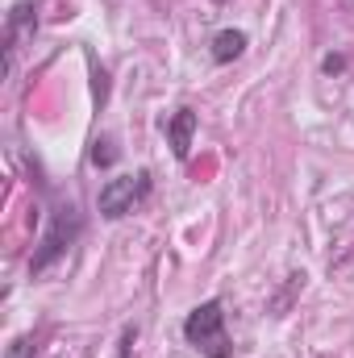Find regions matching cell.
I'll return each mask as SVG.
<instances>
[{
    "instance_id": "obj_1",
    "label": "cell",
    "mask_w": 354,
    "mask_h": 358,
    "mask_svg": "<svg viewBox=\"0 0 354 358\" xmlns=\"http://www.w3.org/2000/svg\"><path fill=\"white\" fill-rule=\"evenodd\" d=\"M183 338L200 350L204 358H229L234 342L225 338V304L221 300H204L187 313L183 321Z\"/></svg>"
},
{
    "instance_id": "obj_2",
    "label": "cell",
    "mask_w": 354,
    "mask_h": 358,
    "mask_svg": "<svg viewBox=\"0 0 354 358\" xmlns=\"http://www.w3.org/2000/svg\"><path fill=\"white\" fill-rule=\"evenodd\" d=\"M150 196V171H134V176H117L108 179L96 196V208L104 221H121L125 213H134L142 200Z\"/></svg>"
},
{
    "instance_id": "obj_3",
    "label": "cell",
    "mask_w": 354,
    "mask_h": 358,
    "mask_svg": "<svg viewBox=\"0 0 354 358\" xmlns=\"http://www.w3.org/2000/svg\"><path fill=\"white\" fill-rule=\"evenodd\" d=\"M80 238V213L71 208V204H63V208H55V221H50V229H46V238H42V246H38V255L29 259V271L38 275V271H46L71 242Z\"/></svg>"
},
{
    "instance_id": "obj_4",
    "label": "cell",
    "mask_w": 354,
    "mask_h": 358,
    "mask_svg": "<svg viewBox=\"0 0 354 358\" xmlns=\"http://www.w3.org/2000/svg\"><path fill=\"white\" fill-rule=\"evenodd\" d=\"M34 29H38V8H34V0L13 4L8 25H4V67H13V50H17V42H21V38H34Z\"/></svg>"
},
{
    "instance_id": "obj_5",
    "label": "cell",
    "mask_w": 354,
    "mask_h": 358,
    "mask_svg": "<svg viewBox=\"0 0 354 358\" xmlns=\"http://www.w3.org/2000/svg\"><path fill=\"white\" fill-rule=\"evenodd\" d=\"M192 134H196V113H192V108H176V113L167 117V138H171L176 159H187V150H192Z\"/></svg>"
},
{
    "instance_id": "obj_6",
    "label": "cell",
    "mask_w": 354,
    "mask_h": 358,
    "mask_svg": "<svg viewBox=\"0 0 354 358\" xmlns=\"http://www.w3.org/2000/svg\"><path fill=\"white\" fill-rule=\"evenodd\" d=\"M246 34L242 29H221L217 38H213V63H234V59H242L246 55Z\"/></svg>"
},
{
    "instance_id": "obj_7",
    "label": "cell",
    "mask_w": 354,
    "mask_h": 358,
    "mask_svg": "<svg viewBox=\"0 0 354 358\" xmlns=\"http://www.w3.org/2000/svg\"><path fill=\"white\" fill-rule=\"evenodd\" d=\"M92 163H96V167L117 163V146H113V138H96V142H92Z\"/></svg>"
},
{
    "instance_id": "obj_8",
    "label": "cell",
    "mask_w": 354,
    "mask_h": 358,
    "mask_svg": "<svg viewBox=\"0 0 354 358\" xmlns=\"http://www.w3.org/2000/svg\"><path fill=\"white\" fill-rule=\"evenodd\" d=\"M321 71H325V76H338V71H346V59H342V55H330V59L321 63Z\"/></svg>"
},
{
    "instance_id": "obj_9",
    "label": "cell",
    "mask_w": 354,
    "mask_h": 358,
    "mask_svg": "<svg viewBox=\"0 0 354 358\" xmlns=\"http://www.w3.org/2000/svg\"><path fill=\"white\" fill-rule=\"evenodd\" d=\"M29 350H34V346H29L25 338H17V342L8 346V358H29Z\"/></svg>"
},
{
    "instance_id": "obj_10",
    "label": "cell",
    "mask_w": 354,
    "mask_h": 358,
    "mask_svg": "<svg viewBox=\"0 0 354 358\" xmlns=\"http://www.w3.org/2000/svg\"><path fill=\"white\" fill-rule=\"evenodd\" d=\"M213 4H225V0H213Z\"/></svg>"
}]
</instances>
